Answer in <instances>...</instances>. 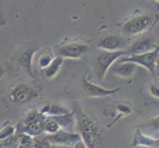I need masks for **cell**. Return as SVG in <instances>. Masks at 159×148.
Returning a JSON list of instances; mask_svg holds the SVG:
<instances>
[{"instance_id":"8","label":"cell","mask_w":159,"mask_h":148,"mask_svg":"<svg viewBox=\"0 0 159 148\" xmlns=\"http://www.w3.org/2000/svg\"><path fill=\"white\" fill-rule=\"evenodd\" d=\"M81 90L86 96L92 97V98H99V97H107V96H112L120 90V88H115V89H106L103 87L96 85L94 83L90 82L86 77L83 78L81 81Z\"/></svg>"},{"instance_id":"10","label":"cell","mask_w":159,"mask_h":148,"mask_svg":"<svg viewBox=\"0 0 159 148\" xmlns=\"http://www.w3.org/2000/svg\"><path fill=\"white\" fill-rule=\"evenodd\" d=\"M157 47H153L152 40L149 38H141L139 39L138 41H135L133 45H130L129 47L125 49L127 56H139V54L145 53L153 51Z\"/></svg>"},{"instance_id":"12","label":"cell","mask_w":159,"mask_h":148,"mask_svg":"<svg viewBox=\"0 0 159 148\" xmlns=\"http://www.w3.org/2000/svg\"><path fill=\"white\" fill-rule=\"evenodd\" d=\"M133 147L143 146V147H156L158 145V139L151 138L149 136L143 134L139 129L135 130L134 136V141L131 143Z\"/></svg>"},{"instance_id":"24","label":"cell","mask_w":159,"mask_h":148,"mask_svg":"<svg viewBox=\"0 0 159 148\" xmlns=\"http://www.w3.org/2000/svg\"><path fill=\"white\" fill-rule=\"evenodd\" d=\"M117 109H118V111L123 114H129L131 113L130 107L125 105V103H119L117 105Z\"/></svg>"},{"instance_id":"11","label":"cell","mask_w":159,"mask_h":148,"mask_svg":"<svg viewBox=\"0 0 159 148\" xmlns=\"http://www.w3.org/2000/svg\"><path fill=\"white\" fill-rule=\"evenodd\" d=\"M111 72L115 75L119 76V77L122 78H129L134 75V73L136 70V65L131 63V62H122V61H118L117 63L113 64L111 67H110Z\"/></svg>"},{"instance_id":"27","label":"cell","mask_w":159,"mask_h":148,"mask_svg":"<svg viewBox=\"0 0 159 148\" xmlns=\"http://www.w3.org/2000/svg\"><path fill=\"white\" fill-rule=\"evenodd\" d=\"M51 148H72L69 146H58V145H52Z\"/></svg>"},{"instance_id":"16","label":"cell","mask_w":159,"mask_h":148,"mask_svg":"<svg viewBox=\"0 0 159 148\" xmlns=\"http://www.w3.org/2000/svg\"><path fill=\"white\" fill-rule=\"evenodd\" d=\"M35 53V49H28L24 52H22L20 56H18V62L22 67H24L28 73L33 76L32 72V59L33 56Z\"/></svg>"},{"instance_id":"2","label":"cell","mask_w":159,"mask_h":148,"mask_svg":"<svg viewBox=\"0 0 159 148\" xmlns=\"http://www.w3.org/2000/svg\"><path fill=\"white\" fill-rule=\"evenodd\" d=\"M158 56H159V47H157L153 51L139 54V56H129L120 57L118 59V61L131 62L135 64L136 66L140 65V66L148 70L153 76H155L156 69L158 66Z\"/></svg>"},{"instance_id":"20","label":"cell","mask_w":159,"mask_h":148,"mask_svg":"<svg viewBox=\"0 0 159 148\" xmlns=\"http://www.w3.org/2000/svg\"><path fill=\"white\" fill-rule=\"evenodd\" d=\"M17 148H33V137L28 134L20 133L18 135Z\"/></svg>"},{"instance_id":"15","label":"cell","mask_w":159,"mask_h":148,"mask_svg":"<svg viewBox=\"0 0 159 148\" xmlns=\"http://www.w3.org/2000/svg\"><path fill=\"white\" fill-rule=\"evenodd\" d=\"M63 63V58L60 56H57L52 59V61L51 62V64L45 69H43V75L46 76L47 78L48 79H52L54 76H56L58 71L60 69V67L62 66Z\"/></svg>"},{"instance_id":"26","label":"cell","mask_w":159,"mask_h":148,"mask_svg":"<svg viewBox=\"0 0 159 148\" xmlns=\"http://www.w3.org/2000/svg\"><path fill=\"white\" fill-rule=\"evenodd\" d=\"M72 148H87V147L84 144V142L82 141V140H80L78 142H76V143L72 146Z\"/></svg>"},{"instance_id":"18","label":"cell","mask_w":159,"mask_h":148,"mask_svg":"<svg viewBox=\"0 0 159 148\" xmlns=\"http://www.w3.org/2000/svg\"><path fill=\"white\" fill-rule=\"evenodd\" d=\"M43 132H46L47 135L54 134V133H57L59 129H61L58 125V123L56 122V119L50 117L45 118V119H43Z\"/></svg>"},{"instance_id":"1","label":"cell","mask_w":159,"mask_h":148,"mask_svg":"<svg viewBox=\"0 0 159 148\" xmlns=\"http://www.w3.org/2000/svg\"><path fill=\"white\" fill-rule=\"evenodd\" d=\"M75 120L77 122L79 129L78 134L86 147L96 148L101 135V130L97 123L81 109H78V113L75 114Z\"/></svg>"},{"instance_id":"29","label":"cell","mask_w":159,"mask_h":148,"mask_svg":"<svg viewBox=\"0 0 159 148\" xmlns=\"http://www.w3.org/2000/svg\"><path fill=\"white\" fill-rule=\"evenodd\" d=\"M0 148H5V147H1V146H0Z\"/></svg>"},{"instance_id":"3","label":"cell","mask_w":159,"mask_h":148,"mask_svg":"<svg viewBox=\"0 0 159 148\" xmlns=\"http://www.w3.org/2000/svg\"><path fill=\"white\" fill-rule=\"evenodd\" d=\"M124 56H127L125 49L117 52H102V53L98 56L94 65V70L97 78L100 80L104 79L110 67L119 58L123 57Z\"/></svg>"},{"instance_id":"19","label":"cell","mask_w":159,"mask_h":148,"mask_svg":"<svg viewBox=\"0 0 159 148\" xmlns=\"http://www.w3.org/2000/svg\"><path fill=\"white\" fill-rule=\"evenodd\" d=\"M53 119H56V122L58 123L60 128H67L75 122V113L71 112V113H68L66 114H62V116L54 117Z\"/></svg>"},{"instance_id":"6","label":"cell","mask_w":159,"mask_h":148,"mask_svg":"<svg viewBox=\"0 0 159 148\" xmlns=\"http://www.w3.org/2000/svg\"><path fill=\"white\" fill-rule=\"evenodd\" d=\"M89 51V47L84 43L72 42L61 45L57 47V56L62 58L78 59Z\"/></svg>"},{"instance_id":"23","label":"cell","mask_w":159,"mask_h":148,"mask_svg":"<svg viewBox=\"0 0 159 148\" xmlns=\"http://www.w3.org/2000/svg\"><path fill=\"white\" fill-rule=\"evenodd\" d=\"M52 145L46 139V136L40 135L33 137V148H51Z\"/></svg>"},{"instance_id":"21","label":"cell","mask_w":159,"mask_h":148,"mask_svg":"<svg viewBox=\"0 0 159 148\" xmlns=\"http://www.w3.org/2000/svg\"><path fill=\"white\" fill-rule=\"evenodd\" d=\"M16 133V128L12 124H7L0 130V141L5 140Z\"/></svg>"},{"instance_id":"17","label":"cell","mask_w":159,"mask_h":148,"mask_svg":"<svg viewBox=\"0 0 159 148\" xmlns=\"http://www.w3.org/2000/svg\"><path fill=\"white\" fill-rule=\"evenodd\" d=\"M46 117H43V114L40 113V111L38 110H31L28 113L25 114V117L22 119V122L20 123L21 127H25V125H28L31 123H34L36 122H40V120L45 119Z\"/></svg>"},{"instance_id":"7","label":"cell","mask_w":159,"mask_h":148,"mask_svg":"<svg viewBox=\"0 0 159 148\" xmlns=\"http://www.w3.org/2000/svg\"><path fill=\"white\" fill-rule=\"evenodd\" d=\"M46 139L51 145L58 146H69L72 147L76 142L81 140L78 133L70 132L64 129H59L57 133L52 135H45Z\"/></svg>"},{"instance_id":"9","label":"cell","mask_w":159,"mask_h":148,"mask_svg":"<svg viewBox=\"0 0 159 148\" xmlns=\"http://www.w3.org/2000/svg\"><path fill=\"white\" fill-rule=\"evenodd\" d=\"M125 41L116 35H109L102 38L98 42L97 47L104 52H117L122 51L125 47Z\"/></svg>"},{"instance_id":"4","label":"cell","mask_w":159,"mask_h":148,"mask_svg":"<svg viewBox=\"0 0 159 148\" xmlns=\"http://www.w3.org/2000/svg\"><path fill=\"white\" fill-rule=\"evenodd\" d=\"M151 23V17L145 14L135 15L134 17L125 21L120 29L123 34L128 37L139 35L148 29Z\"/></svg>"},{"instance_id":"13","label":"cell","mask_w":159,"mask_h":148,"mask_svg":"<svg viewBox=\"0 0 159 148\" xmlns=\"http://www.w3.org/2000/svg\"><path fill=\"white\" fill-rule=\"evenodd\" d=\"M40 113L43 114V117H50V118H54V117H58V116H62V114H66L70 113L69 110L66 108L61 107L56 105V104H48V105L43 106Z\"/></svg>"},{"instance_id":"14","label":"cell","mask_w":159,"mask_h":148,"mask_svg":"<svg viewBox=\"0 0 159 148\" xmlns=\"http://www.w3.org/2000/svg\"><path fill=\"white\" fill-rule=\"evenodd\" d=\"M43 119L40 120V122H36L34 123L25 125V127L19 125V128H16V130L18 129L19 133H25V134L30 135L31 137H37V136H40L43 133Z\"/></svg>"},{"instance_id":"28","label":"cell","mask_w":159,"mask_h":148,"mask_svg":"<svg viewBox=\"0 0 159 148\" xmlns=\"http://www.w3.org/2000/svg\"><path fill=\"white\" fill-rule=\"evenodd\" d=\"M3 75H4V69L1 66H0V78H1Z\"/></svg>"},{"instance_id":"5","label":"cell","mask_w":159,"mask_h":148,"mask_svg":"<svg viewBox=\"0 0 159 148\" xmlns=\"http://www.w3.org/2000/svg\"><path fill=\"white\" fill-rule=\"evenodd\" d=\"M38 95H39V93L33 88V87L25 83H19L10 91L9 99L12 103L24 104L32 101Z\"/></svg>"},{"instance_id":"22","label":"cell","mask_w":159,"mask_h":148,"mask_svg":"<svg viewBox=\"0 0 159 148\" xmlns=\"http://www.w3.org/2000/svg\"><path fill=\"white\" fill-rule=\"evenodd\" d=\"M53 58L54 57L50 53H42L41 56L38 57V64H39V66L42 69H45L51 64Z\"/></svg>"},{"instance_id":"25","label":"cell","mask_w":159,"mask_h":148,"mask_svg":"<svg viewBox=\"0 0 159 148\" xmlns=\"http://www.w3.org/2000/svg\"><path fill=\"white\" fill-rule=\"evenodd\" d=\"M150 94L154 97V98H158L159 97V88H158V84H153L151 85L150 89H149Z\"/></svg>"}]
</instances>
